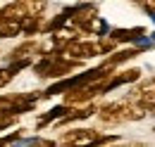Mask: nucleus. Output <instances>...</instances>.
I'll list each match as a JSON object with an SVG mask.
<instances>
[{
  "mask_svg": "<svg viewBox=\"0 0 155 147\" xmlns=\"http://www.w3.org/2000/svg\"><path fill=\"white\" fill-rule=\"evenodd\" d=\"M96 114H98V119H100L103 124L117 126V124H127V121H138V119H143V116H146V109L138 107L134 100H117V102L103 105Z\"/></svg>",
  "mask_w": 155,
  "mask_h": 147,
  "instance_id": "obj_1",
  "label": "nucleus"
},
{
  "mask_svg": "<svg viewBox=\"0 0 155 147\" xmlns=\"http://www.w3.org/2000/svg\"><path fill=\"white\" fill-rule=\"evenodd\" d=\"M60 52L64 57H72V59H79V62H86V59H93V57L100 55V48H98V40H81V38H72L67 40Z\"/></svg>",
  "mask_w": 155,
  "mask_h": 147,
  "instance_id": "obj_2",
  "label": "nucleus"
},
{
  "mask_svg": "<svg viewBox=\"0 0 155 147\" xmlns=\"http://www.w3.org/2000/svg\"><path fill=\"white\" fill-rule=\"evenodd\" d=\"M129 100H134L138 107H143L146 114H155V78L143 81L138 88H134Z\"/></svg>",
  "mask_w": 155,
  "mask_h": 147,
  "instance_id": "obj_3",
  "label": "nucleus"
},
{
  "mask_svg": "<svg viewBox=\"0 0 155 147\" xmlns=\"http://www.w3.org/2000/svg\"><path fill=\"white\" fill-rule=\"evenodd\" d=\"M100 133L93 128H74L69 133H64L58 142L60 145H96Z\"/></svg>",
  "mask_w": 155,
  "mask_h": 147,
  "instance_id": "obj_4",
  "label": "nucleus"
},
{
  "mask_svg": "<svg viewBox=\"0 0 155 147\" xmlns=\"http://www.w3.org/2000/svg\"><path fill=\"white\" fill-rule=\"evenodd\" d=\"M41 52V45L36 43V40H26V43H21L19 48H15L10 55H7V59L10 62H17V59H34V55H38Z\"/></svg>",
  "mask_w": 155,
  "mask_h": 147,
  "instance_id": "obj_5",
  "label": "nucleus"
},
{
  "mask_svg": "<svg viewBox=\"0 0 155 147\" xmlns=\"http://www.w3.org/2000/svg\"><path fill=\"white\" fill-rule=\"evenodd\" d=\"M146 33L143 26H136V29H115L110 36L115 38L117 43H129V40H138V38Z\"/></svg>",
  "mask_w": 155,
  "mask_h": 147,
  "instance_id": "obj_6",
  "label": "nucleus"
},
{
  "mask_svg": "<svg viewBox=\"0 0 155 147\" xmlns=\"http://www.w3.org/2000/svg\"><path fill=\"white\" fill-rule=\"evenodd\" d=\"M21 10L26 12V17H36V14H43L45 7H48V0H15Z\"/></svg>",
  "mask_w": 155,
  "mask_h": 147,
  "instance_id": "obj_7",
  "label": "nucleus"
},
{
  "mask_svg": "<svg viewBox=\"0 0 155 147\" xmlns=\"http://www.w3.org/2000/svg\"><path fill=\"white\" fill-rule=\"evenodd\" d=\"M0 19H10V21H24L26 19V12L21 10L17 2H10V5H5V7H0Z\"/></svg>",
  "mask_w": 155,
  "mask_h": 147,
  "instance_id": "obj_8",
  "label": "nucleus"
},
{
  "mask_svg": "<svg viewBox=\"0 0 155 147\" xmlns=\"http://www.w3.org/2000/svg\"><path fill=\"white\" fill-rule=\"evenodd\" d=\"M21 33L19 21H10V19H0V38H15Z\"/></svg>",
  "mask_w": 155,
  "mask_h": 147,
  "instance_id": "obj_9",
  "label": "nucleus"
},
{
  "mask_svg": "<svg viewBox=\"0 0 155 147\" xmlns=\"http://www.w3.org/2000/svg\"><path fill=\"white\" fill-rule=\"evenodd\" d=\"M117 45H119V43H117L112 36H100V38H98V48H100V55H110V52L115 50Z\"/></svg>",
  "mask_w": 155,
  "mask_h": 147,
  "instance_id": "obj_10",
  "label": "nucleus"
},
{
  "mask_svg": "<svg viewBox=\"0 0 155 147\" xmlns=\"http://www.w3.org/2000/svg\"><path fill=\"white\" fill-rule=\"evenodd\" d=\"M15 74H17L15 67H5V69H0V88H5V86L15 78Z\"/></svg>",
  "mask_w": 155,
  "mask_h": 147,
  "instance_id": "obj_11",
  "label": "nucleus"
},
{
  "mask_svg": "<svg viewBox=\"0 0 155 147\" xmlns=\"http://www.w3.org/2000/svg\"><path fill=\"white\" fill-rule=\"evenodd\" d=\"M141 2H143L148 10H153V12H155V0H141Z\"/></svg>",
  "mask_w": 155,
  "mask_h": 147,
  "instance_id": "obj_12",
  "label": "nucleus"
}]
</instances>
